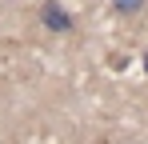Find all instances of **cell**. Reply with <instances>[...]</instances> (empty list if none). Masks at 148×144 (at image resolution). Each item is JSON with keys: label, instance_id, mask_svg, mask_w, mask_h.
Instances as JSON below:
<instances>
[{"label": "cell", "instance_id": "3957f363", "mask_svg": "<svg viewBox=\"0 0 148 144\" xmlns=\"http://www.w3.org/2000/svg\"><path fill=\"white\" fill-rule=\"evenodd\" d=\"M108 64H112V68H120V72H124V68H128V56H108Z\"/></svg>", "mask_w": 148, "mask_h": 144}, {"label": "cell", "instance_id": "277c9868", "mask_svg": "<svg viewBox=\"0 0 148 144\" xmlns=\"http://www.w3.org/2000/svg\"><path fill=\"white\" fill-rule=\"evenodd\" d=\"M144 72H148V52H144Z\"/></svg>", "mask_w": 148, "mask_h": 144}, {"label": "cell", "instance_id": "6da1fadb", "mask_svg": "<svg viewBox=\"0 0 148 144\" xmlns=\"http://www.w3.org/2000/svg\"><path fill=\"white\" fill-rule=\"evenodd\" d=\"M40 24H44L48 32H72V16H68V8L56 4V0H44V4H40Z\"/></svg>", "mask_w": 148, "mask_h": 144}, {"label": "cell", "instance_id": "7a4b0ae2", "mask_svg": "<svg viewBox=\"0 0 148 144\" xmlns=\"http://www.w3.org/2000/svg\"><path fill=\"white\" fill-rule=\"evenodd\" d=\"M148 0H112V8H116V16H140L144 12Z\"/></svg>", "mask_w": 148, "mask_h": 144}]
</instances>
